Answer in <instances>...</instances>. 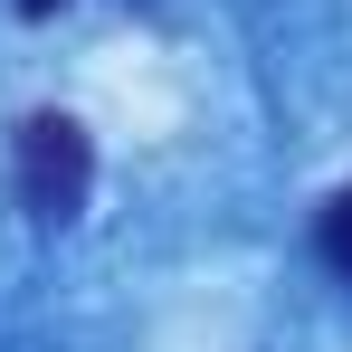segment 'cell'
Wrapping results in <instances>:
<instances>
[{
  "label": "cell",
  "instance_id": "2",
  "mask_svg": "<svg viewBox=\"0 0 352 352\" xmlns=\"http://www.w3.org/2000/svg\"><path fill=\"white\" fill-rule=\"evenodd\" d=\"M314 248H324V267L352 286V190H333V200H324V219H314Z\"/></svg>",
  "mask_w": 352,
  "mask_h": 352
},
{
  "label": "cell",
  "instance_id": "3",
  "mask_svg": "<svg viewBox=\"0 0 352 352\" xmlns=\"http://www.w3.org/2000/svg\"><path fill=\"white\" fill-rule=\"evenodd\" d=\"M19 10H29V19H48V10H58V0H19Z\"/></svg>",
  "mask_w": 352,
  "mask_h": 352
},
{
  "label": "cell",
  "instance_id": "1",
  "mask_svg": "<svg viewBox=\"0 0 352 352\" xmlns=\"http://www.w3.org/2000/svg\"><path fill=\"white\" fill-rule=\"evenodd\" d=\"M86 190H96V143L67 115H29L19 124V210L58 229V219L86 210Z\"/></svg>",
  "mask_w": 352,
  "mask_h": 352
}]
</instances>
